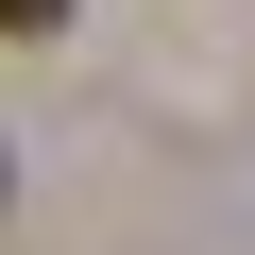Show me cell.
Segmentation results:
<instances>
[{
  "label": "cell",
  "mask_w": 255,
  "mask_h": 255,
  "mask_svg": "<svg viewBox=\"0 0 255 255\" xmlns=\"http://www.w3.org/2000/svg\"><path fill=\"white\" fill-rule=\"evenodd\" d=\"M0 34H68V0H0Z\"/></svg>",
  "instance_id": "1"
}]
</instances>
